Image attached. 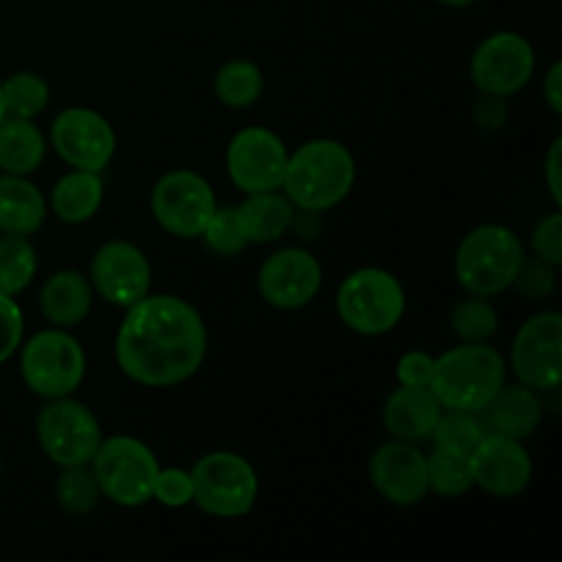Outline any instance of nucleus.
I'll return each mask as SVG.
<instances>
[{
  "instance_id": "1",
  "label": "nucleus",
  "mask_w": 562,
  "mask_h": 562,
  "mask_svg": "<svg viewBox=\"0 0 562 562\" xmlns=\"http://www.w3.org/2000/svg\"><path fill=\"white\" fill-rule=\"evenodd\" d=\"M209 329L195 305L176 294H146L126 307L113 340L119 371L151 390L190 382L206 362Z\"/></svg>"
},
{
  "instance_id": "2",
  "label": "nucleus",
  "mask_w": 562,
  "mask_h": 562,
  "mask_svg": "<svg viewBox=\"0 0 562 562\" xmlns=\"http://www.w3.org/2000/svg\"><path fill=\"white\" fill-rule=\"evenodd\" d=\"M357 184V159L335 137H313L289 151L280 190L300 212H333Z\"/></svg>"
},
{
  "instance_id": "3",
  "label": "nucleus",
  "mask_w": 562,
  "mask_h": 562,
  "mask_svg": "<svg viewBox=\"0 0 562 562\" xmlns=\"http://www.w3.org/2000/svg\"><path fill=\"white\" fill-rule=\"evenodd\" d=\"M527 250L514 228L503 223H483L461 236L453 252V278L464 294L494 296L514 289Z\"/></svg>"
},
{
  "instance_id": "4",
  "label": "nucleus",
  "mask_w": 562,
  "mask_h": 562,
  "mask_svg": "<svg viewBox=\"0 0 562 562\" xmlns=\"http://www.w3.org/2000/svg\"><path fill=\"white\" fill-rule=\"evenodd\" d=\"M508 382V362L492 344H459L434 357L431 390L442 409L481 415Z\"/></svg>"
},
{
  "instance_id": "5",
  "label": "nucleus",
  "mask_w": 562,
  "mask_h": 562,
  "mask_svg": "<svg viewBox=\"0 0 562 562\" xmlns=\"http://www.w3.org/2000/svg\"><path fill=\"white\" fill-rule=\"evenodd\" d=\"M335 313L349 333L382 338L404 322L406 289L390 269L360 267L338 285Z\"/></svg>"
},
{
  "instance_id": "6",
  "label": "nucleus",
  "mask_w": 562,
  "mask_h": 562,
  "mask_svg": "<svg viewBox=\"0 0 562 562\" xmlns=\"http://www.w3.org/2000/svg\"><path fill=\"white\" fill-rule=\"evenodd\" d=\"M16 360L25 387L42 401L75 395L86 382L88 355L71 329L47 327L22 338Z\"/></svg>"
},
{
  "instance_id": "7",
  "label": "nucleus",
  "mask_w": 562,
  "mask_h": 562,
  "mask_svg": "<svg viewBox=\"0 0 562 562\" xmlns=\"http://www.w3.org/2000/svg\"><path fill=\"white\" fill-rule=\"evenodd\" d=\"M192 505L212 519H245L258 503L261 481L250 459L234 450H212L192 464Z\"/></svg>"
},
{
  "instance_id": "8",
  "label": "nucleus",
  "mask_w": 562,
  "mask_h": 562,
  "mask_svg": "<svg viewBox=\"0 0 562 562\" xmlns=\"http://www.w3.org/2000/svg\"><path fill=\"white\" fill-rule=\"evenodd\" d=\"M88 467L108 503L119 508H143L151 503L154 481L162 464L143 439L132 434H113L102 439Z\"/></svg>"
},
{
  "instance_id": "9",
  "label": "nucleus",
  "mask_w": 562,
  "mask_h": 562,
  "mask_svg": "<svg viewBox=\"0 0 562 562\" xmlns=\"http://www.w3.org/2000/svg\"><path fill=\"white\" fill-rule=\"evenodd\" d=\"M33 431H36L42 453L58 470L91 464L93 453L104 439V428L97 412L77 401L75 395L44 401Z\"/></svg>"
},
{
  "instance_id": "10",
  "label": "nucleus",
  "mask_w": 562,
  "mask_h": 562,
  "mask_svg": "<svg viewBox=\"0 0 562 562\" xmlns=\"http://www.w3.org/2000/svg\"><path fill=\"white\" fill-rule=\"evenodd\" d=\"M151 217L173 239H201L209 217L217 209V195L201 173L190 168L168 170L151 187Z\"/></svg>"
},
{
  "instance_id": "11",
  "label": "nucleus",
  "mask_w": 562,
  "mask_h": 562,
  "mask_svg": "<svg viewBox=\"0 0 562 562\" xmlns=\"http://www.w3.org/2000/svg\"><path fill=\"white\" fill-rule=\"evenodd\" d=\"M508 373L536 393H554L562 384V313L538 311L525 318L508 351Z\"/></svg>"
},
{
  "instance_id": "12",
  "label": "nucleus",
  "mask_w": 562,
  "mask_h": 562,
  "mask_svg": "<svg viewBox=\"0 0 562 562\" xmlns=\"http://www.w3.org/2000/svg\"><path fill=\"white\" fill-rule=\"evenodd\" d=\"M47 146L58 154L66 168L104 173L115 157L119 137L108 115L93 108L71 104L60 110L49 124Z\"/></svg>"
},
{
  "instance_id": "13",
  "label": "nucleus",
  "mask_w": 562,
  "mask_h": 562,
  "mask_svg": "<svg viewBox=\"0 0 562 562\" xmlns=\"http://www.w3.org/2000/svg\"><path fill=\"white\" fill-rule=\"evenodd\" d=\"M536 77V47L516 31H494L472 49L470 80L477 93L516 97Z\"/></svg>"
},
{
  "instance_id": "14",
  "label": "nucleus",
  "mask_w": 562,
  "mask_h": 562,
  "mask_svg": "<svg viewBox=\"0 0 562 562\" xmlns=\"http://www.w3.org/2000/svg\"><path fill=\"white\" fill-rule=\"evenodd\" d=\"M289 165V146L274 130L261 124L236 132L225 148V173L241 195L280 190Z\"/></svg>"
},
{
  "instance_id": "15",
  "label": "nucleus",
  "mask_w": 562,
  "mask_h": 562,
  "mask_svg": "<svg viewBox=\"0 0 562 562\" xmlns=\"http://www.w3.org/2000/svg\"><path fill=\"white\" fill-rule=\"evenodd\" d=\"M324 285V267L307 247H280L269 252L256 274L258 296L274 311H302Z\"/></svg>"
},
{
  "instance_id": "16",
  "label": "nucleus",
  "mask_w": 562,
  "mask_h": 562,
  "mask_svg": "<svg viewBox=\"0 0 562 562\" xmlns=\"http://www.w3.org/2000/svg\"><path fill=\"white\" fill-rule=\"evenodd\" d=\"M88 280L93 294L102 296L108 305L126 311L143 296L151 294L154 269L143 247L126 239H110L97 247L88 263Z\"/></svg>"
},
{
  "instance_id": "17",
  "label": "nucleus",
  "mask_w": 562,
  "mask_h": 562,
  "mask_svg": "<svg viewBox=\"0 0 562 562\" xmlns=\"http://www.w3.org/2000/svg\"><path fill=\"white\" fill-rule=\"evenodd\" d=\"M368 481L384 503L395 508H415L428 497L426 453L417 442L393 439L376 445L368 459Z\"/></svg>"
},
{
  "instance_id": "18",
  "label": "nucleus",
  "mask_w": 562,
  "mask_h": 562,
  "mask_svg": "<svg viewBox=\"0 0 562 562\" xmlns=\"http://www.w3.org/2000/svg\"><path fill=\"white\" fill-rule=\"evenodd\" d=\"M472 486L497 499H514L532 483V456L521 439L486 431L470 456Z\"/></svg>"
},
{
  "instance_id": "19",
  "label": "nucleus",
  "mask_w": 562,
  "mask_h": 562,
  "mask_svg": "<svg viewBox=\"0 0 562 562\" xmlns=\"http://www.w3.org/2000/svg\"><path fill=\"white\" fill-rule=\"evenodd\" d=\"M442 415V404L431 387H398L384 398L382 426L387 437L404 442H426Z\"/></svg>"
},
{
  "instance_id": "20",
  "label": "nucleus",
  "mask_w": 562,
  "mask_h": 562,
  "mask_svg": "<svg viewBox=\"0 0 562 562\" xmlns=\"http://www.w3.org/2000/svg\"><path fill=\"white\" fill-rule=\"evenodd\" d=\"M93 285L80 269H58L38 289V311L49 327L75 329L91 316Z\"/></svg>"
},
{
  "instance_id": "21",
  "label": "nucleus",
  "mask_w": 562,
  "mask_h": 562,
  "mask_svg": "<svg viewBox=\"0 0 562 562\" xmlns=\"http://www.w3.org/2000/svg\"><path fill=\"white\" fill-rule=\"evenodd\" d=\"M481 420L486 426V431L503 434L510 439H527L541 428L543 420V401L541 393L525 387V384H508L505 382L499 387V393L494 395L486 404V409L481 412Z\"/></svg>"
},
{
  "instance_id": "22",
  "label": "nucleus",
  "mask_w": 562,
  "mask_h": 562,
  "mask_svg": "<svg viewBox=\"0 0 562 562\" xmlns=\"http://www.w3.org/2000/svg\"><path fill=\"white\" fill-rule=\"evenodd\" d=\"M104 203L102 173L69 168L53 184L47 209L66 225H86L99 214Z\"/></svg>"
},
{
  "instance_id": "23",
  "label": "nucleus",
  "mask_w": 562,
  "mask_h": 562,
  "mask_svg": "<svg viewBox=\"0 0 562 562\" xmlns=\"http://www.w3.org/2000/svg\"><path fill=\"white\" fill-rule=\"evenodd\" d=\"M47 195L31 176L0 173V234L33 236L47 220Z\"/></svg>"
},
{
  "instance_id": "24",
  "label": "nucleus",
  "mask_w": 562,
  "mask_h": 562,
  "mask_svg": "<svg viewBox=\"0 0 562 562\" xmlns=\"http://www.w3.org/2000/svg\"><path fill=\"white\" fill-rule=\"evenodd\" d=\"M236 209H239L250 245H274L289 234L296 217V206L285 198L283 190L252 192V195H245V201Z\"/></svg>"
},
{
  "instance_id": "25",
  "label": "nucleus",
  "mask_w": 562,
  "mask_h": 562,
  "mask_svg": "<svg viewBox=\"0 0 562 562\" xmlns=\"http://www.w3.org/2000/svg\"><path fill=\"white\" fill-rule=\"evenodd\" d=\"M47 135L36 121L5 115L0 121V173L33 176L47 157Z\"/></svg>"
},
{
  "instance_id": "26",
  "label": "nucleus",
  "mask_w": 562,
  "mask_h": 562,
  "mask_svg": "<svg viewBox=\"0 0 562 562\" xmlns=\"http://www.w3.org/2000/svg\"><path fill=\"white\" fill-rule=\"evenodd\" d=\"M214 99L225 110H250L263 97V71L250 58H231L217 69L212 80Z\"/></svg>"
},
{
  "instance_id": "27",
  "label": "nucleus",
  "mask_w": 562,
  "mask_h": 562,
  "mask_svg": "<svg viewBox=\"0 0 562 562\" xmlns=\"http://www.w3.org/2000/svg\"><path fill=\"white\" fill-rule=\"evenodd\" d=\"M38 272V250L31 236L0 234V294L20 296Z\"/></svg>"
},
{
  "instance_id": "28",
  "label": "nucleus",
  "mask_w": 562,
  "mask_h": 562,
  "mask_svg": "<svg viewBox=\"0 0 562 562\" xmlns=\"http://www.w3.org/2000/svg\"><path fill=\"white\" fill-rule=\"evenodd\" d=\"M450 333L459 344H492L499 333V311L486 296L464 294L450 307Z\"/></svg>"
},
{
  "instance_id": "29",
  "label": "nucleus",
  "mask_w": 562,
  "mask_h": 562,
  "mask_svg": "<svg viewBox=\"0 0 562 562\" xmlns=\"http://www.w3.org/2000/svg\"><path fill=\"white\" fill-rule=\"evenodd\" d=\"M53 497L55 505L64 510L71 519H82V516L93 514L102 499V492H99V483L93 477L91 467H64L58 472L53 483Z\"/></svg>"
},
{
  "instance_id": "30",
  "label": "nucleus",
  "mask_w": 562,
  "mask_h": 562,
  "mask_svg": "<svg viewBox=\"0 0 562 562\" xmlns=\"http://www.w3.org/2000/svg\"><path fill=\"white\" fill-rule=\"evenodd\" d=\"M0 93H3L5 115L31 121H36L47 110L49 99H53L49 82L38 71L27 69L14 71L5 80H0Z\"/></svg>"
},
{
  "instance_id": "31",
  "label": "nucleus",
  "mask_w": 562,
  "mask_h": 562,
  "mask_svg": "<svg viewBox=\"0 0 562 562\" xmlns=\"http://www.w3.org/2000/svg\"><path fill=\"white\" fill-rule=\"evenodd\" d=\"M426 472H428V494H437L439 499H459L472 492L470 459L461 453L434 448L426 453Z\"/></svg>"
},
{
  "instance_id": "32",
  "label": "nucleus",
  "mask_w": 562,
  "mask_h": 562,
  "mask_svg": "<svg viewBox=\"0 0 562 562\" xmlns=\"http://www.w3.org/2000/svg\"><path fill=\"white\" fill-rule=\"evenodd\" d=\"M483 437H486V426H483L481 415L461 409H442V415H439L437 426H434L428 439L439 450L470 456Z\"/></svg>"
},
{
  "instance_id": "33",
  "label": "nucleus",
  "mask_w": 562,
  "mask_h": 562,
  "mask_svg": "<svg viewBox=\"0 0 562 562\" xmlns=\"http://www.w3.org/2000/svg\"><path fill=\"white\" fill-rule=\"evenodd\" d=\"M201 241L220 258H234L239 252H245L250 247V239H247V231L241 225L239 209L220 206L217 203L214 214L209 217L206 228H203Z\"/></svg>"
},
{
  "instance_id": "34",
  "label": "nucleus",
  "mask_w": 562,
  "mask_h": 562,
  "mask_svg": "<svg viewBox=\"0 0 562 562\" xmlns=\"http://www.w3.org/2000/svg\"><path fill=\"white\" fill-rule=\"evenodd\" d=\"M558 272L560 267H554V263L541 261V258L536 256H527L514 280V289L519 291L527 302H547L558 294Z\"/></svg>"
},
{
  "instance_id": "35",
  "label": "nucleus",
  "mask_w": 562,
  "mask_h": 562,
  "mask_svg": "<svg viewBox=\"0 0 562 562\" xmlns=\"http://www.w3.org/2000/svg\"><path fill=\"white\" fill-rule=\"evenodd\" d=\"M151 503H159L162 508H187L192 505V477L184 467H159L157 481H154Z\"/></svg>"
},
{
  "instance_id": "36",
  "label": "nucleus",
  "mask_w": 562,
  "mask_h": 562,
  "mask_svg": "<svg viewBox=\"0 0 562 562\" xmlns=\"http://www.w3.org/2000/svg\"><path fill=\"white\" fill-rule=\"evenodd\" d=\"M530 250L541 261L562 267V212L554 209L538 220L530 231Z\"/></svg>"
},
{
  "instance_id": "37",
  "label": "nucleus",
  "mask_w": 562,
  "mask_h": 562,
  "mask_svg": "<svg viewBox=\"0 0 562 562\" xmlns=\"http://www.w3.org/2000/svg\"><path fill=\"white\" fill-rule=\"evenodd\" d=\"M25 338V313L16 296L0 294V366L11 360Z\"/></svg>"
},
{
  "instance_id": "38",
  "label": "nucleus",
  "mask_w": 562,
  "mask_h": 562,
  "mask_svg": "<svg viewBox=\"0 0 562 562\" xmlns=\"http://www.w3.org/2000/svg\"><path fill=\"white\" fill-rule=\"evenodd\" d=\"M395 379L404 387H431L434 379V357L428 351L412 349L404 351L395 362Z\"/></svg>"
},
{
  "instance_id": "39",
  "label": "nucleus",
  "mask_w": 562,
  "mask_h": 562,
  "mask_svg": "<svg viewBox=\"0 0 562 562\" xmlns=\"http://www.w3.org/2000/svg\"><path fill=\"white\" fill-rule=\"evenodd\" d=\"M510 121V104L505 97H492V93H481L477 102L472 104V124L483 132H499L505 130Z\"/></svg>"
},
{
  "instance_id": "40",
  "label": "nucleus",
  "mask_w": 562,
  "mask_h": 562,
  "mask_svg": "<svg viewBox=\"0 0 562 562\" xmlns=\"http://www.w3.org/2000/svg\"><path fill=\"white\" fill-rule=\"evenodd\" d=\"M543 179H547V190L552 195L554 209H562V137L558 135L547 151V162H543Z\"/></svg>"
},
{
  "instance_id": "41",
  "label": "nucleus",
  "mask_w": 562,
  "mask_h": 562,
  "mask_svg": "<svg viewBox=\"0 0 562 562\" xmlns=\"http://www.w3.org/2000/svg\"><path fill=\"white\" fill-rule=\"evenodd\" d=\"M543 99H547L549 110L554 115H562V60H552L543 75V86H541Z\"/></svg>"
},
{
  "instance_id": "42",
  "label": "nucleus",
  "mask_w": 562,
  "mask_h": 562,
  "mask_svg": "<svg viewBox=\"0 0 562 562\" xmlns=\"http://www.w3.org/2000/svg\"><path fill=\"white\" fill-rule=\"evenodd\" d=\"M434 3L445 5V9H470V5H475L477 0H434Z\"/></svg>"
},
{
  "instance_id": "43",
  "label": "nucleus",
  "mask_w": 562,
  "mask_h": 562,
  "mask_svg": "<svg viewBox=\"0 0 562 562\" xmlns=\"http://www.w3.org/2000/svg\"><path fill=\"white\" fill-rule=\"evenodd\" d=\"M5 119V104H3V93H0V121Z\"/></svg>"
},
{
  "instance_id": "44",
  "label": "nucleus",
  "mask_w": 562,
  "mask_h": 562,
  "mask_svg": "<svg viewBox=\"0 0 562 562\" xmlns=\"http://www.w3.org/2000/svg\"><path fill=\"white\" fill-rule=\"evenodd\" d=\"M0 477H3V459H0Z\"/></svg>"
}]
</instances>
